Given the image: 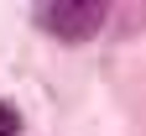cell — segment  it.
Wrapping results in <instances>:
<instances>
[{
  "instance_id": "2",
  "label": "cell",
  "mask_w": 146,
  "mask_h": 136,
  "mask_svg": "<svg viewBox=\"0 0 146 136\" xmlns=\"http://www.w3.org/2000/svg\"><path fill=\"white\" fill-rule=\"evenodd\" d=\"M0 136H21V115H16V105H0Z\"/></svg>"
},
{
  "instance_id": "1",
  "label": "cell",
  "mask_w": 146,
  "mask_h": 136,
  "mask_svg": "<svg viewBox=\"0 0 146 136\" xmlns=\"http://www.w3.org/2000/svg\"><path fill=\"white\" fill-rule=\"evenodd\" d=\"M36 21L63 42H89L104 26V5L99 0H47V5H36Z\"/></svg>"
}]
</instances>
